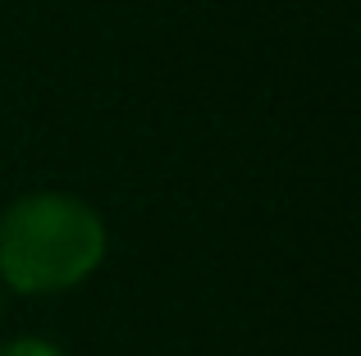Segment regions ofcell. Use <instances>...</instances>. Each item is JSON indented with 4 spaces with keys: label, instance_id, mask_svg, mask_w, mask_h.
I'll use <instances>...</instances> for the list:
<instances>
[{
    "label": "cell",
    "instance_id": "cell-1",
    "mask_svg": "<svg viewBox=\"0 0 361 356\" xmlns=\"http://www.w3.org/2000/svg\"><path fill=\"white\" fill-rule=\"evenodd\" d=\"M101 260L106 220L82 196L27 192L0 215V279L14 293H69L97 274Z\"/></svg>",
    "mask_w": 361,
    "mask_h": 356
},
{
    "label": "cell",
    "instance_id": "cell-2",
    "mask_svg": "<svg viewBox=\"0 0 361 356\" xmlns=\"http://www.w3.org/2000/svg\"><path fill=\"white\" fill-rule=\"evenodd\" d=\"M0 356H64V352L46 338H14V343H0Z\"/></svg>",
    "mask_w": 361,
    "mask_h": 356
}]
</instances>
